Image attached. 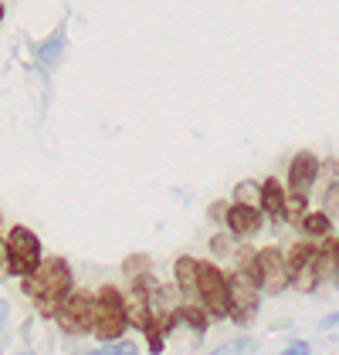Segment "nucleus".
Returning <instances> with one entry per match:
<instances>
[{
  "label": "nucleus",
  "instance_id": "8",
  "mask_svg": "<svg viewBox=\"0 0 339 355\" xmlns=\"http://www.w3.org/2000/svg\"><path fill=\"white\" fill-rule=\"evenodd\" d=\"M288 268V284H295L299 291H315L319 274H315V247L312 244H295L285 257Z\"/></svg>",
  "mask_w": 339,
  "mask_h": 355
},
{
  "label": "nucleus",
  "instance_id": "25",
  "mask_svg": "<svg viewBox=\"0 0 339 355\" xmlns=\"http://www.w3.org/2000/svg\"><path fill=\"white\" fill-rule=\"evenodd\" d=\"M109 355H140V352H136L133 342H113V352Z\"/></svg>",
  "mask_w": 339,
  "mask_h": 355
},
{
  "label": "nucleus",
  "instance_id": "23",
  "mask_svg": "<svg viewBox=\"0 0 339 355\" xmlns=\"http://www.w3.org/2000/svg\"><path fill=\"white\" fill-rule=\"evenodd\" d=\"M210 250L217 254V257H224V254H231L234 247H231V237H224V234H217L214 241H210Z\"/></svg>",
  "mask_w": 339,
  "mask_h": 355
},
{
  "label": "nucleus",
  "instance_id": "15",
  "mask_svg": "<svg viewBox=\"0 0 339 355\" xmlns=\"http://www.w3.org/2000/svg\"><path fill=\"white\" fill-rule=\"evenodd\" d=\"M299 230H306V237H326L333 230V220H329L326 210L322 214H306V217L299 220Z\"/></svg>",
  "mask_w": 339,
  "mask_h": 355
},
{
  "label": "nucleus",
  "instance_id": "3",
  "mask_svg": "<svg viewBox=\"0 0 339 355\" xmlns=\"http://www.w3.org/2000/svg\"><path fill=\"white\" fill-rule=\"evenodd\" d=\"M197 301L210 318H227L231 315V298H227V274L214 264H197Z\"/></svg>",
  "mask_w": 339,
  "mask_h": 355
},
{
  "label": "nucleus",
  "instance_id": "9",
  "mask_svg": "<svg viewBox=\"0 0 339 355\" xmlns=\"http://www.w3.org/2000/svg\"><path fill=\"white\" fill-rule=\"evenodd\" d=\"M315 176H319V159L312 153H299L288 166V193L309 196L312 187H315Z\"/></svg>",
  "mask_w": 339,
  "mask_h": 355
},
{
  "label": "nucleus",
  "instance_id": "7",
  "mask_svg": "<svg viewBox=\"0 0 339 355\" xmlns=\"http://www.w3.org/2000/svg\"><path fill=\"white\" fill-rule=\"evenodd\" d=\"M258 288L268 295H282L288 288V268H285V254L279 247L258 250Z\"/></svg>",
  "mask_w": 339,
  "mask_h": 355
},
{
  "label": "nucleus",
  "instance_id": "16",
  "mask_svg": "<svg viewBox=\"0 0 339 355\" xmlns=\"http://www.w3.org/2000/svg\"><path fill=\"white\" fill-rule=\"evenodd\" d=\"M234 203H241V207H258V203H261V187L251 183V180H241V183L234 187Z\"/></svg>",
  "mask_w": 339,
  "mask_h": 355
},
{
  "label": "nucleus",
  "instance_id": "21",
  "mask_svg": "<svg viewBox=\"0 0 339 355\" xmlns=\"http://www.w3.org/2000/svg\"><path fill=\"white\" fill-rule=\"evenodd\" d=\"M322 203H326V214L339 217V183H336V180L326 187V193H322Z\"/></svg>",
  "mask_w": 339,
  "mask_h": 355
},
{
  "label": "nucleus",
  "instance_id": "1",
  "mask_svg": "<svg viewBox=\"0 0 339 355\" xmlns=\"http://www.w3.org/2000/svg\"><path fill=\"white\" fill-rule=\"evenodd\" d=\"M72 268H68V261H61V257H41V264L34 268L31 274H24V295L28 298L38 301V308H41V315H55V308L65 301V295L72 291Z\"/></svg>",
  "mask_w": 339,
  "mask_h": 355
},
{
  "label": "nucleus",
  "instance_id": "30",
  "mask_svg": "<svg viewBox=\"0 0 339 355\" xmlns=\"http://www.w3.org/2000/svg\"><path fill=\"white\" fill-rule=\"evenodd\" d=\"M333 257H336V281H339V237L333 241Z\"/></svg>",
  "mask_w": 339,
  "mask_h": 355
},
{
  "label": "nucleus",
  "instance_id": "22",
  "mask_svg": "<svg viewBox=\"0 0 339 355\" xmlns=\"http://www.w3.org/2000/svg\"><path fill=\"white\" fill-rule=\"evenodd\" d=\"M336 176H339V159H326V163H319V176H315V180H326V187H329Z\"/></svg>",
  "mask_w": 339,
  "mask_h": 355
},
{
  "label": "nucleus",
  "instance_id": "14",
  "mask_svg": "<svg viewBox=\"0 0 339 355\" xmlns=\"http://www.w3.org/2000/svg\"><path fill=\"white\" fill-rule=\"evenodd\" d=\"M61 51H65V24H61V28H58L55 34L41 44V48H38V61H41L44 68H55L58 58H61Z\"/></svg>",
  "mask_w": 339,
  "mask_h": 355
},
{
  "label": "nucleus",
  "instance_id": "27",
  "mask_svg": "<svg viewBox=\"0 0 339 355\" xmlns=\"http://www.w3.org/2000/svg\"><path fill=\"white\" fill-rule=\"evenodd\" d=\"M10 274V264H7V241H0V281Z\"/></svg>",
  "mask_w": 339,
  "mask_h": 355
},
{
  "label": "nucleus",
  "instance_id": "26",
  "mask_svg": "<svg viewBox=\"0 0 339 355\" xmlns=\"http://www.w3.org/2000/svg\"><path fill=\"white\" fill-rule=\"evenodd\" d=\"M7 318H10V308H7V301L0 298V349H3V331H7Z\"/></svg>",
  "mask_w": 339,
  "mask_h": 355
},
{
  "label": "nucleus",
  "instance_id": "19",
  "mask_svg": "<svg viewBox=\"0 0 339 355\" xmlns=\"http://www.w3.org/2000/svg\"><path fill=\"white\" fill-rule=\"evenodd\" d=\"M122 271H126V277L129 281H136V277H146V271H149V257H142V254H133L126 264H122Z\"/></svg>",
  "mask_w": 339,
  "mask_h": 355
},
{
  "label": "nucleus",
  "instance_id": "20",
  "mask_svg": "<svg viewBox=\"0 0 339 355\" xmlns=\"http://www.w3.org/2000/svg\"><path fill=\"white\" fill-rule=\"evenodd\" d=\"M254 349H258V342H251V338H241V342H231V345L214 349L210 355H238V352H254Z\"/></svg>",
  "mask_w": 339,
  "mask_h": 355
},
{
  "label": "nucleus",
  "instance_id": "5",
  "mask_svg": "<svg viewBox=\"0 0 339 355\" xmlns=\"http://www.w3.org/2000/svg\"><path fill=\"white\" fill-rule=\"evenodd\" d=\"M227 298H231V315L238 325H248L254 315H258V304H261V288L258 281H251L248 274L234 271L227 277Z\"/></svg>",
  "mask_w": 339,
  "mask_h": 355
},
{
  "label": "nucleus",
  "instance_id": "28",
  "mask_svg": "<svg viewBox=\"0 0 339 355\" xmlns=\"http://www.w3.org/2000/svg\"><path fill=\"white\" fill-rule=\"evenodd\" d=\"M309 352H312V349L306 345V342H295V345H288L282 355H309Z\"/></svg>",
  "mask_w": 339,
  "mask_h": 355
},
{
  "label": "nucleus",
  "instance_id": "13",
  "mask_svg": "<svg viewBox=\"0 0 339 355\" xmlns=\"http://www.w3.org/2000/svg\"><path fill=\"white\" fill-rule=\"evenodd\" d=\"M170 315H173L176 325H187L190 331H197V335H204L207 325H210V315H207L204 308H197V304H180V308H173Z\"/></svg>",
  "mask_w": 339,
  "mask_h": 355
},
{
  "label": "nucleus",
  "instance_id": "24",
  "mask_svg": "<svg viewBox=\"0 0 339 355\" xmlns=\"http://www.w3.org/2000/svg\"><path fill=\"white\" fill-rule=\"evenodd\" d=\"M207 217L214 220V223H221V220L227 217V207H224V200H217V203H210V210H207Z\"/></svg>",
  "mask_w": 339,
  "mask_h": 355
},
{
  "label": "nucleus",
  "instance_id": "12",
  "mask_svg": "<svg viewBox=\"0 0 339 355\" xmlns=\"http://www.w3.org/2000/svg\"><path fill=\"white\" fill-rule=\"evenodd\" d=\"M173 274H176V288H180V295L197 298V257H187V254L176 257Z\"/></svg>",
  "mask_w": 339,
  "mask_h": 355
},
{
  "label": "nucleus",
  "instance_id": "2",
  "mask_svg": "<svg viewBox=\"0 0 339 355\" xmlns=\"http://www.w3.org/2000/svg\"><path fill=\"white\" fill-rule=\"evenodd\" d=\"M126 328H129V322H126V298H122V291H115L113 284L99 288V295H95V318H92L95 338L115 342V338H122Z\"/></svg>",
  "mask_w": 339,
  "mask_h": 355
},
{
  "label": "nucleus",
  "instance_id": "6",
  "mask_svg": "<svg viewBox=\"0 0 339 355\" xmlns=\"http://www.w3.org/2000/svg\"><path fill=\"white\" fill-rule=\"evenodd\" d=\"M58 325L72 335H82V331H92V318H95V295L88 291H68L65 301L55 308Z\"/></svg>",
  "mask_w": 339,
  "mask_h": 355
},
{
  "label": "nucleus",
  "instance_id": "32",
  "mask_svg": "<svg viewBox=\"0 0 339 355\" xmlns=\"http://www.w3.org/2000/svg\"><path fill=\"white\" fill-rule=\"evenodd\" d=\"M92 355H102V352H92Z\"/></svg>",
  "mask_w": 339,
  "mask_h": 355
},
{
  "label": "nucleus",
  "instance_id": "18",
  "mask_svg": "<svg viewBox=\"0 0 339 355\" xmlns=\"http://www.w3.org/2000/svg\"><path fill=\"white\" fill-rule=\"evenodd\" d=\"M238 271L248 274L251 281H258V250H251V247H238Z\"/></svg>",
  "mask_w": 339,
  "mask_h": 355
},
{
  "label": "nucleus",
  "instance_id": "4",
  "mask_svg": "<svg viewBox=\"0 0 339 355\" xmlns=\"http://www.w3.org/2000/svg\"><path fill=\"white\" fill-rule=\"evenodd\" d=\"M41 241H38V234L28 230V227H10V234H7V264H10V274H17V277H24L31 274L38 264H41Z\"/></svg>",
  "mask_w": 339,
  "mask_h": 355
},
{
  "label": "nucleus",
  "instance_id": "10",
  "mask_svg": "<svg viewBox=\"0 0 339 355\" xmlns=\"http://www.w3.org/2000/svg\"><path fill=\"white\" fill-rule=\"evenodd\" d=\"M227 227L234 237H254L261 230V210L258 207H241V203H231L227 207Z\"/></svg>",
  "mask_w": 339,
  "mask_h": 355
},
{
  "label": "nucleus",
  "instance_id": "17",
  "mask_svg": "<svg viewBox=\"0 0 339 355\" xmlns=\"http://www.w3.org/2000/svg\"><path fill=\"white\" fill-rule=\"evenodd\" d=\"M306 200L309 196H299V193H285V220L299 227V220L306 217Z\"/></svg>",
  "mask_w": 339,
  "mask_h": 355
},
{
  "label": "nucleus",
  "instance_id": "31",
  "mask_svg": "<svg viewBox=\"0 0 339 355\" xmlns=\"http://www.w3.org/2000/svg\"><path fill=\"white\" fill-rule=\"evenodd\" d=\"M0 21H3V7H0Z\"/></svg>",
  "mask_w": 339,
  "mask_h": 355
},
{
  "label": "nucleus",
  "instance_id": "29",
  "mask_svg": "<svg viewBox=\"0 0 339 355\" xmlns=\"http://www.w3.org/2000/svg\"><path fill=\"white\" fill-rule=\"evenodd\" d=\"M322 328H339V311H336V315H329V318L322 322Z\"/></svg>",
  "mask_w": 339,
  "mask_h": 355
},
{
  "label": "nucleus",
  "instance_id": "11",
  "mask_svg": "<svg viewBox=\"0 0 339 355\" xmlns=\"http://www.w3.org/2000/svg\"><path fill=\"white\" fill-rule=\"evenodd\" d=\"M258 210L265 217H272L275 223L285 220V187L279 180H265L261 183V203H258Z\"/></svg>",
  "mask_w": 339,
  "mask_h": 355
}]
</instances>
